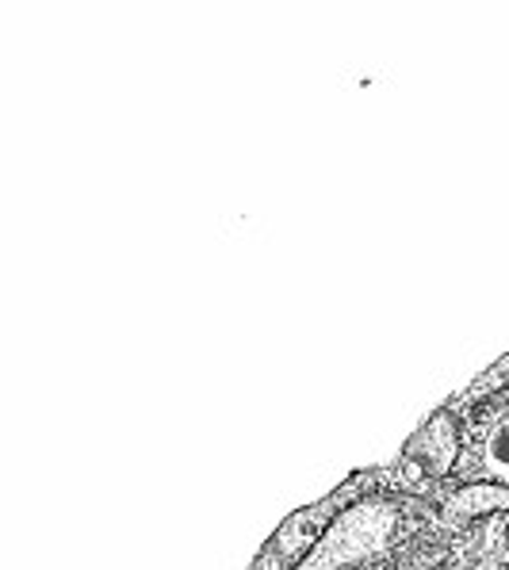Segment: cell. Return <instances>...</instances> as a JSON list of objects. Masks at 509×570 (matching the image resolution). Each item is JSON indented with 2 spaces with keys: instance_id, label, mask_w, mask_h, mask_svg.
Segmentation results:
<instances>
[{
  "instance_id": "cell-1",
  "label": "cell",
  "mask_w": 509,
  "mask_h": 570,
  "mask_svg": "<svg viewBox=\"0 0 509 570\" xmlns=\"http://www.w3.org/2000/svg\"><path fill=\"white\" fill-rule=\"evenodd\" d=\"M487 468L495 471V475L509 479V421H498L495 429H490L487 436Z\"/></svg>"
}]
</instances>
